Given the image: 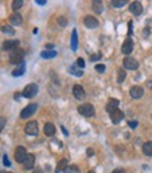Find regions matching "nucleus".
<instances>
[{"label":"nucleus","instance_id":"obj_1","mask_svg":"<svg viewBox=\"0 0 152 173\" xmlns=\"http://www.w3.org/2000/svg\"><path fill=\"white\" fill-rule=\"evenodd\" d=\"M10 61H11L13 64H21L24 63V50H21V49H14V50L11 52V55H10Z\"/></svg>","mask_w":152,"mask_h":173},{"label":"nucleus","instance_id":"obj_2","mask_svg":"<svg viewBox=\"0 0 152 173\" xmlns=\"http://www.w3.org/2000/svg\"><path fill=\"white\" fill-rule=\"evenodd\" d=\"M78 112L80 115L85 116V117H92L95 115V108L92 106L91 103H84V105L78 106Z\"/></svg>","mask_w":152,"mask_h":173},{"label":"nucleus","instance_id":"obj_3","mask_svg":"<svg viewBox=\"0 0 152 173\" xmlns=\"http://www.w3.org/2000/svg\"><path fill=\"white\" fill-rule=\"evenodd\" d=\"M22 96L24 98H32L38 94V85L37 84H28L24 89H22Z\"/></svg>","mask_w":152,"mask_h":173},{"label":"nucleus","instance_id":"obj_4","mask_svg":"<svg viewBox=\"0 0 152 173\" xmlns=\"http://www.w3.org/2000/svg\"><path fill=\"white\" fill-rule=\"evenodd\" d=\"M38 109V105L37 103H29L28 106H25L24 109L21 110V113H20V117L21 119H27L29 117V116H32L33 113H35V110Z\"/></svg>","mask_w":152,"mask_h":173},{"label":"nucleus","instance_id":"obj_5","mask_svg":"<svg viewBox=\"0 0 152 173\" xmlns=\"http://www.w3.org/2000/svg\"><path fill=\"white\" fill-rule=\"evenodd\" d=\"M27 149L24 148V147H17L15 148V154H14V158L15 161L18 162V163H22V162L25 161V158H27Z\"/></svg>","mask_w":152,"mask_h":173},{"label":"nucleus","instance_id":"obj_6","mask_svg":"<svg viewBox=\"0 0 152 173\" xmlns=\"http://www.w3.org/2000/svg\"><path fill=\"white\" fill-rule=\"evenodd\" d=\"M123 66L124 69H128V70H137L138 69V61L133 57H124L123 60Z\"/></svg>","mask_w":152,"mask_h":173},{"label":"nucleus","instance_id":"obj_7","mask_svg":"<svg viewBox=\"0 0 152 173\" xmlns=\"http://www.w3.org/2000/svg\"><path fill=\"white\" fill-rule=\"evenodd\" d=\"M142 95H144V88H141L140 85H134V87L130 88V96L133 99H140Z\"/></svg>","mask_w":152,"mask_h":173},{"label":"nucleus","instance_id":"obj_8","mask_svg":"<svg viewBox=\"0 0 152 173\" xmlns=\"http://www.w3.org/2000/svg\"><path fill=\"white\" fill-rule=\"evenodd\" d=\"M33 166H35V155L28 154L27 158H25V161L22 162V167H24L25 170H29V169H32Z\"/></svg>","mask_w":152,"mask_h":173},{"label":"nucleus","instance_id":"obj_9","mask_svg":"<svg viewBox=\"0 0 152 173\" xmlns=\"http://www.w3.org/2000/svg\"><path fill=\"white\" fill-rule=\"evenodd\" d=\"M84 25H85L87 28L94 29V28H96L98 25H99V21H98L95 17H92V15H87L85 18H84Z\"/></svg>","mask_w":152,"mask_h":173},{"label":"nucleus","instance_id":"obj_10","mask_svg":"<svg viewBox=\"0 0 152 173\" xmlns=\"http://www.w3.org/2000/svg\"><path fill=\"white\" fill-rule=\"evenodd\" d=\"M123 119H124V113H123L122 110H119V109H116L115 112L110 113V120H112L115 124H119Z\"/></svg>","mask_w":152,"mask_h":173},{"label":"nucleus","instance_id":"obj_11","mask_svg":"<svg viewBox=\"0 0 152 173\" xmlns=\"http://www.w3.org/2000/svg\"><path fill=\"white\" fill-rule=\"evenodd\" d=\"M25 133L28 136H37L38 134V123L37 122H29L25 126Z\"/></svg>","mask_w":152,"mask_h":173},{"label":"nucleus","instance_id":"obj_12","mask_svg":"<svg viewBox=\"0 0 152 173\" xmlns=\"http://www.w3.org/2000/svg\"><path fill=\"white\" fill-rule=\"evenodd\" d=\"M73 95L76 99H84L85 98V91H84V88H82L81 85H74L73 87Z\"/></svg>","mask_w":152,"mask_h":173},{"label":"nucleus","instance_id":"obj_13","mask_svg":"<svg viewBox=\"0 0 152 173\" xmlns=\"http://www.w3.org/2000/svg\"><path fill=\"white\" fill-rule=\"evenodd\" d=\"M130 13L134 15H140L142 13V4L140 2H133L130 3Z\"/></svg>","mask_w":152,"mask_h":173},{"label":"nucleus","instance_id":"obj_14","mask_svg":"<svg viewBox=\"0 0 152 173\" xmlns=\"http://www.w3.org/2000/svg\"><path fill=\"white\" fill-rule=\"evenodd\" d=\"M133 48H134V43H133V41H131V38H127L122 46V52L124 55H130L131 52H133Z\"/></svg>","mask_w":152,"mask_h":173},{"label":"nucleus","instance_id":"obj_15","mask_svg":"<svg viewBox=\"0 0 152 173\" xmlns=\"http://www.w3.org/2000/svg\"><path fill=\"white\" fill-rule=\"evenodd\" d=\"M43 133H45V136H48V137L55 136V133H56L55 124H53V123H46L45 127H43Z\"/></svg>","mask_w":152,"mask_h":173},{"label":"nucleus","instance_id":"obj_16","mask_svg":"<svg viewBox=\"0 0 152 173\" xmlns=\"http://www.w3.org/2000/svg\"><path fill=\"white\" fill-rule=\"evenodd\" d=\"M20 45V41H6L3 43V50H14L17 46Z\"/></svg>","mask_w":152,"mask_h":173},{"label":"nucleus","instance_id":"obj_17","mask_svg":"<svg viewBox=\"0 0 152 173\" xmlns=\"http://www.w3.org/2000/svg\"><path fill=\"white\" fill-rule=\"evenodd\" d=\"M21 22H22V17L20 13L11 14V17H10V24L11 25H21Z\"/></svg>","mask_w":152,"mask_h":173},{"label":"nucleus","instance_id":"obj_18","mask_svg":"<svg viewBox=\"0 0 152 173\" xmlns=\"http://www.w3.org/2000/svg\"><path fill=\"white\" fill-rule=\"evenodd\" d=\"M117 106H119V100L117 99H110L109 102H107V105H106V110H107V113H112V112H115L116 109H117Z\"/></svg>","mask_w":152,"mask_h":173},{"label":"nucleus","instance_id":"obj_19","mask_svg":"<svg viewBox=\"0 0 152 173\" xmlns=\"http://www.w3.org/2000/svg\"><path fill=\"white\" fill-rule=\"evenodd\" d=\"M71 50L76 52L77 48H78V37H77V29H73V32H71Z\"/></svg>","mask_w":152,"mask_h":173},{"label":"nucleus","instance_id":"obj_20","mask_svg":"<svg viewBox=\"0 0 152 173\" xmlns=\"http://www.w3.org/2000/svg\"><path fill=\"white\" fill-rule=\"evenodd\" d=\"M25 73V63H21V64H18V66L15 67L14 70H13V77H20V76H22V74Z\"/></svg>","mask_w":152,"mask_h":173},{"label":"nucleus","instance_id":"obj_21","mask_svg":"<svg viewBox=\"0 0 152 173\" xmlns=\"http://www.w3.org/2000/svg\"><path fill=\"white\" fill-rule=\"evenodd\" d=\"M92 9H94V11L96 14H102V11H103V3L100 0H95V2H92Z\"/></svg>","mask_w":152,"mask_h":173},{"label":"nucleus","instance_id":"obj_22","mask_svg":"<svg viewBox=\"0 0 152 173\" xmlns=\"http://www.w3.org/2000/svg\"><path fill=\"white\" fill-rule=\"evenodd\" d=\"M68 73L70 74H73V76H76V77H82V74H84V71L80 69L77 64H73V66L68 69Z\"/></svg>","mask_w":152,"mask_h":173},{"label":"nucleus","instance_id":"obj_23","mask_svg":"<svg viewBox=\"0 0 152 173\" xmlns=\"http://www.w3.org/2000/svg\"><path fill=\"white\" fill-rule=\"evenodd\" d=\"M56 55H57L56 50H42L41 52V57L42 59H53V57H56Z\"/></svg>","mask_w":152,"mask_h":173},{"label":"nucleus","instance_id":"obj_24","mask_svg":"<svg viewBox=\"0 0 152 173\" xmlns=\"http://www.w3.org/2000/svg\"><path fill=\"white\" fill-rule=\"evenodd\" d=\"M142 152L146 155V156H151L152 155V141H148L142 145Z\"/></svg>","mask_w":152,"mask_h":173},{"label":"nucleus","instance_id":"obj_25","mask_svg":"<svg viewBox=\"0 0 152 173\" xmlns=\"http://www.w3.org/2000/svg\"><path fill=\"white\" fill-rule=\"evenodd\" d=\"M67 166H68V161H67V159H61V161L57 163V167H56V173H60L61 170L64 172V169H66Z\"/></svg>","mask_w":152,"mask_h":173},{"label":"nucleus","instance_id":"obj_26","mask_svg":"<svg viewBox=\"0 0 152 173\" xmlns=\"http://www.w3.org/2000/svg\"><path fill=\"white\" fill-rule=\"evenodd\" d=\"M64 173H80V169L77 165H68V166L64 169Z\"/></svg>","mask_w":152,"mask_h":173},{"label":"nucleus","instance_id":"obj_27","mask_svg":"<svg viewBox=\"0 0 152 173\" xmlns=\"http://www.w3.org/2000/svg\"><path fill=\"white\" fill-rule=\"evenodd\" d=\"M22 6H24V2H22V0H14V2L11 3V9L13 10H20Z\"/></svg>","mask_w":152,"mask_h":173},{"label":"nucleus","instance_id":"obj_28","mask_svg":"<svg viewBox=\"0 0 152 173\" xmlns=\"http://www.w3.org/2000/svg\"><path fill=\"white\" fill-rule=\"evenodd\" d=\"M2 31H3L4 33H7V35H14L15 31L13 27H10V25H4V27H2Z\"/></svg>","mask_w":152,"mask_h":173},{"label":"nucleus","instance_id":"obj_29","mask_svg":"<svg viewBox=\"0 0 152 173\" xmlns=\"http://www.w3.org/2000/svg\"><path fill=\"white\" fill-rule=\"evenodd\" d=\"M126 4H127V2H126V0H113V2H112V6L113 7H124Z\"/></svg>","mask_w":152,"mask_h":173},{"label":"nucleus","instance_id":"obj_30","mask_svg":"<svg viewBox=\"0 0 152 173\" xmlns=\"http://www.w3.org/2000/svg\"><path fill=\"white\" fill-rule=\"evenodd\" d=\"M124 80H126V70H124V69H120V70H119V77H117V81L123 82Z\"/></svg>","mask_w":152,"mask_h":173},{"label":"nucleus","instance_id":"obj_31","mask_svg":"<svg viewBox=\"0 0 152 173\" xmlns=\"http://www.w3.org/2000/svg\"><path fill=\"white\" fill-rule=\"evenodd\" d=\"M95 70H96L98 73H105L106 67H105V64H96V66H95Z\"/></svg>","mask_w":152,"mask_h":173},{"label":"nucleus","instance_id":"obj_32","mask_svg":"<svg viewBox=\"0 0 152 173\" xmlns=\"http://www.w3.org/2000/svg\"><path fill=\"white\" fill-rule=\"evenodd\" d=\"M76 64L80 67V69H81V70L84 69V67H85V61H84V59H81V57L77 59V63H76Z\"/></svg>","mask_w":152,"mask_h":173},{"label":"nucleus","instance_id":"obj_33","mask_svg":"<svg viewBox=\"0 0 152 173\" xmlns=\"http://www.w3.org/2000/svg\"><path fill=\"white\" fill-rule=\"evenodd\" d=\"M57 22H59V25H61V27H66L67 25V18L66 17H59Z\"/></svg>","mask_w":152,"mask_h":173},{"label":"nucleus","instance_id":"obj_34","mask_svg":"<svg viewBox=\"0 0 152 173\" xmlns=\"http://www.w3.org/2000/svg\"><path fill=\"white\" fill-rule=\"evenodd\" d=\"M6 117H0V133H2V130L4 128V126H6Z\"/></svg>","mask_w":152,"mask_h":173},{"label":"nucleus","instance_id":"obj_35","mask_svg":"<svg viewBox=\"0 0 152 173\" xmlns=\"http://www.w3.org/2000/svg\"><path fill=\"white\" fill-rule=\"evenodd\" d=\"M100 57H102V55H100V53H96V55L91 56V61H96V60H99Z\"/></svg>","mask_w":152,"mask_h":173},{"label":"nucleus","instance_id":"obj_36","mask_svg":"<svg viewBox=\"0 0 152 173\" xmlns=\"http://www.w3.org/2000/svg\"><path fill=\"white\" fill-rule=\"evenodd\" d=\"M128 126H130L131 128H135L138 126V122H135V120H131V122H128Z\"/></svg>","mask_w":152,"mask_h":173},{"label":"nucleus","instance_id":"obj_37","mask_svg":"<svg viewBox=\"0 0 152 173\" xmlns=\"http://www.w3.org/2000/svg\"><path fill=\"white\" fill-rule=\"evenodd\" d=\"M3 163H4V166H10V161L7 158V155H3Z\"/></svg>","mask_w":152,"mask_h":173},{"label":"nucleus","instance_id":"obj_38","mask_svg":"<svg viewBox=\"0 0 152 173\" xmlns=\"http://www.w3.org/2000/svg\"><path fill=\"white\" fill-rule=\"evenodd\" d=\"M87 155H88V156H92V155H94V149L88 148V149H87Z\"/></svg>","mask_w":152,"mask_h":173},{"label":"nucleus","instance_id":"obj_39","mask_svg":"<svg viewBox=\"0 0 152 173\" xmlns=\"http://www.w3.org/2000/svg\"><path fill=\"white\" fill-rule=\"evenodd\" d=\"M37 4H38V6H45L46 2H45V0H37Z\"/></svg>","mask_w":152,"mask_h":173},{"label":"nucleus","instance_id":"obj_40","mask_svg":"<svg viewBox=\"0 0 152 173\" xmlns=\"http://www.w3.org/2000/svg\"><path fill=\"white\" fill-rule=\"evenodd\" d=\"M112 173H124V169H116V170H113Z\"/></svg>","mask_w":152,"mask_h":173},{"label":"nucleus","instance_id":"obj_41","mask_svg":"<svg viewBox=\"0 0 152 173\" xmlns=\"http://www.w3.org/2000/svg\"><path fill=\"white\" fill-rule=\"evenodd\" d=\"M149 35V28H145V29H144V37H148Z\"/></svg>","mask_w":152,"mask_h":173},{"label":"nucleus","instance_id":"obj_42","mask_svg":"<svg viewBox=\"0 0 152 173\" xmlns=\"http://www.w3.org/2000/svg\"><path fill=\"white\" fill-rule=\"evenodd\" d=\"M33 173H43V172L41 169H35V170H33Z\"/></svg>","mask_w":152,"mask_h":173},{"label":"nucleus","instance_id":"obj_43","mask_svg":"<svg viewBox=\"0 0 152 173\" xmlns=\"http://www.w3.org/2000/svg\"><path fill=\"white\" fill-rule=\"evenodd\" d=\"M46 48H48V49H53V45H52V43H49V45H46Z\"/></svg>","mask_w":152,"mask_h":173},{"label":"nucleus","instance_id":"obj_44","mask_svg":"<svg viewBox=\"0 0 152 173\" xmlns=\"http://www.w3.org/2000/svg\"><path fill=\"white\" fill-rule=\"evenodd\" d=\"M61 130H63V133L66 134V136H68V133H67V130H66V128H64V127H61Z\"/></svg>","mask_w":152,"mask_h":173},{"label":"nucleus","instance_id":"obj_45","mask_svg":"<svg viewBox=\"0 0 152 173\" xmlns=\"http://www.w3.org/2000/svg\"><path fill=\"white\" fill-rule=\"evenodd\" d=\"M0 173H11V172H0Z\"/></svg>","mask_w":152,"mask_h":173},{"label":"nucleus","instance_id":"obj_46","mask_svg":"<svg viewBox=\"0 0 152 173\" xmlns=\"http://www.w3.org/2000/svg\"><path fill=\"white\" fill-rule=\"evenodd\" d=\"M89 173H95V172H89Z\"/></svg>","mask_w":152,"mask_h":173}]
</instances>
